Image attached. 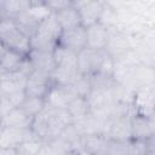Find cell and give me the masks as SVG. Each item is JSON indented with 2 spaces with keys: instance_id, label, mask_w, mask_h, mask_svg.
Segmentation results:
<instances>
[{
  "instance_id": "1",
  "label": "cell",
  "mask_w": 155,
  "mask_h": 155,
  "mask_svg": "<svg viewBox=\"0 0 155 155\" xmlns=\"http://www.w3.org/2000/svg\"><path fill=\"white\" fill-rule=\"evenodd\" d=\"M0 44L24 56H28L31 50L30 38L23 34L11 18L0 19Z\"/></svg>"
},
{
  "instance_id": "2",
  "label": "cell",
  "mask_w": 155,
  "mask_h": 155,
  "mask_svg": "<svg viewBox=\"0 0 155 155\" xmlns=\"http://www.w3.org/2000/svg\"><path fill=\"white\" fill-rule=\"evenodd\" d=\"M107 56L104 50L84 48L78 53V70L82 75H92L99 71L103 61Z\"/></svg>"
},
{
  "instance_id": "3",
  "label": "cell",
  "mask_w": 155,
  "mask_h": 155,
  "mask_svg": "<svg viewBox=\"0 0 155 155\" xmlns=\"http://www.w3.org/2000/svg\"><path fill=\"white\" fill-rule=\"evenodd\" d=\"M103 134L108 139L130 142L132 140V115L108 120L104 124Z\"/></svg>"
},
{
  "instance_id": "4",
  "label": "cell",
  "mask_w": 155,
  "mask_h": 155,
  "mask_svg": "<svg viewBox=\"0 0 155 155\" xmlns=\"http://www.w3.org/2000/svg\"><path fill=\"white\" fill-rule=\"evenodd\" d=\"M74 6L79 11L81 18V25L88 28L96 23H99L102 12L104 8V1L97 0H74Z\"/></svg>"
},
{
  "instance_id": "5",
  "label": "cell",
  "mask_w": 155,
  "mask_h": 155,
  "mask_svg": "<svg viewBox=\"0 0 155 155\" xmlns=\"http://www.w3.org/2000/svg\"><path fill=\"white\" fill-rule=\"evenodd\" d=\"M155 113V85L142 87L136 91L132 102V115H150Z\"/></svg>"
},
{
  "instance_id": "6",
  "label": "cell",
  "mask_w": 155,
  "mask_h": 155,
  "mask_svg": "<svg viewBox=\"0 0 155 155\" xmlns=\"http://www.w3.org/2000/svg\"><path fill=\"white\" fill-rule=\"evenodd\" d=\"M86 44H87L86 28L82 25L62 30L58 39V46L73 50L75 52H80L81 50L86 48Z\"/></svg>"
},
{
  "instance_id": "7",
  "label": "cell",
  "mask_w": 155,
  "mask_h": 155,
  "mask_svg": "<svg viewBox=\"0 0 155 155\" xmlns=\"http://www.w3.org/2000/svg\"><path fill=\"white\" fill-rule=\"evenodd\" d=\"M52 86H53V82H52L51 75L39 73V71H33L28 76L25 93L29 97L46 98Z\"/></svg>"
},
{
  "instance_id": "8",
  "label": "cell",
  "mask_w": 155,
  "mask_h": 155,
  "mask_svg": "<svg viewBox=\"0 0 155 155\" xmlns=\"http://www.w3.org/2000/svg\"><path fill=\"white\" fill-rule=\"evenodd\" d=\"M132 50H133L132 35L115 29H110V40L105 48L107 53H109L114 59H116L128 53Z\"/></svg>"
},
{
  "instance_id": "9",
  "label": "cell",
  "mask_w": 155,
  "mask_h": 155,
  "mask_svg": "<svg viewBox=\"0 0 155 155\" xmlns=\"http://www.w3.org/2000/svg\"><path fill=\"white\" fill-rule=\"evenodd\" d=\"M33 138H38L31 128H16V127H0V148L16 147Z\"/></svg>"
},
{
  "instance_id": "10",
  "label": "cell",
  "mask_w": 155,
  "mask_h": 155,
  "mask_svg": "<svg viewBox=\"0 0 155 155\" xmlns=\"http://www.w3.org/2000/svg\"><path fill=\"white\" fill-rule=\"evenodd\" d=\"M155 136V113L150 115H132V139L148 140Z\"/></svg>"
},
{
  "instance_id": "11",
  "label": "cell",
  "mask_w": 155,
  "mask_h": 155,
  "mask_svg": "<svg viewBox=\"0 0 155 155\" xmlns=\"http://www.w3.org/2000/svg\"><path fill=\"white\" fill-rule=\"evenodd\" d=\"M28 75L22 71L0 73V94L8 96L16 92L25 91Z\"/></svg>"
},
{
  "instance_id": "12",
  "label": "cell",
  "mask_w": 155,
  "mask_h": 155,
  "mask_svg": "<svg viewBox=\"0 0 155 155\" xmlns=\"http://www.w3.org/2000/svg\"><path fill=\"white\" fill-rule=\"evenodd\" d=\"M86 36H87L86 47L105 51L110 40V29L99 22L86 28Z\"/></svg>"
},
{
  "instance_id": "13",
  "label": "cell",
  "mask_w": 155,
  "mask_h": 155,
  "mask_svg": "<svg viewBox=\"0 0 155 155\" xmlns=\"http://www.w3.org/2000/svg\"><path fill=\"white\" fill-rule=\"evenodd\" d=\"M78 97L74 92L71 86H62V85H53L46 96L45 101L46 104L56 107V108H64L67 109L70 102Z\"/></svg>"
},
{
  "instance_id": "14",
  "label": "cell",
  "mask_w": 155,
  "mask_h": 155,
  "mask_svg": "<svg viewBox=\"0 0 155 155\" xmlns=\"http://www.w3.org/2000/svg\"><path fill=\"white\" fill-rule=\"evenodd\" d=\"M28 59H29L34 71L51 75L53 73V70L56 69L53 52L30 50V52L28 53Z\"/></svg>"
},
{
  "instance_id": "15",
  "label": "cell",
  "mask_w": 155,
  "mask_h": 155,
  "mask_svg": "<svg viewBox=\"0 0 155 155\" xmlns=\"http://www.w3.org/2000/svg\"><path fill=\"white\" fill-rule=\"evenodd\" d=\"M25 59L27 56L0 44V73L19 71Z\"/></svg>"
},
{
  "instance_id": "16",
  "label": "cell",
  "mask_w": 155,
  "mask_h": 155,
  "mask_svg": "<svg viewBox=\"0 0 155 155\" xmlns=\"http://www.w3.org/2000/svg\"><path fill=\"white\" fill-rule=\"evenodd\" d=\"M73 124L81 136L103 134L104 132V122L91 113L78 121H74Z\"/></svg>"
},
{
  "instance_id": "17",
  "label": "cell",
  "mask_w": 155,
  "mask_h": 155,
  "mask_svg": "<svg viewBox=\"0 0 155 155\" xmlns=\"http://www.w3.org/2000/svg\"><path fill=\"white\" fill-rule=\"evenodd\" d=\"M31 116L25 114L21 108H15L6 116L1 119V127H16V128H30L33 122Z\"/></svg>"
},
{
  "instance_id": "18",
  "label": "cell",
  "mask_w": 155,
  "mask_h": 155,
  "mask_svg": "<svg viewBox=\"0 0 155 155\" xmlns=\"http://www.w3.org/2000/svg\"><path fill=\"white\" fill-rule=\"evenodd\" d=\"M30 0H0V19L16 18L19 13L28 10Z\"/></svg>"
},
{
  "instance_id": "19",
  "label": "cell",
  "mask_w": 155,
  "mask_h": 155,
  "mask_svg": "<svg viewBox=\"0 0 155 155\" xmlns=\"http://www.w3.org/2000/svg\"><path fill=\"white\" fill-rule=\"evenodd\" d=\"M108 138L104 134H88L82 136L80 140V148L92 155H101L107 145Z\"/></svg>"
},
{
  "instance_id": "20",
  "label": "cell",
  "mask_w": 155,
  "mask_h": 155,
  "mask_svg": "<svg viewBox=\"0 0 155 155\" xmlns=\"http://www.w3.org/2000/svg\"><path fill=\"white\" fill-rule=\"evenodd\" d=\"M56 15V18L62 28V30H65V29H70V28H75V27H79L81 25V18H80V15H79V11L76 10V7L74 6V1H73V5L54 13Z\"/></svg>"
},
{
  "instance_id": "21",
  "label": "cell",
  "mask_w": 155,
  "mask_h": 155,
  "mask_svg": "<svg viewBox=\"0 0 155 155\" xmlns=\"http://www.w3.org/2000/svg\"><path fill=\"white\" fill-rule=\"evenodd\" d=\"M17 28L23 33L25 34L28 38H31L36 34L38 29H39V25L41 22H39L34 16H31L28 10L23 11L22 13H19L16 18H13Z\"/></svg>"
},
{
  "instance_id": "22",
  "label": "cell",
  "mask_w": 155,
  "mask_h": 155,
  "mask_svg": "<svg viewBox=\"0 0 155 155\" xmlns=\"http://www.w3.org/2000/svg\"><path fill=\"white\" fill-rule=\"evenodd\" d=\"M78 53L79 52H75L73 50L57 46L56 50L53 51L56 67L78 69Z\"/></svg>"
},
{
  "instance_id": "23",
  "label": "cell",
  "mask_w": 155,
  "mask_h": 155,
  "mask_svg": "<svg viewBox=\"0 0 155 155\" xmlns=\"http://www.w3.org/2000/svg\"><path fill=\"white\" fill-rule=\"evenodd\" d=\"M62 33V28L56 18V15L52 13L51 16H48L47 18H45L40 25H39V29L36 31V34L39 35H42L45 38H48L51 40H54L58 42V39H59V35Z\"/></svg>"
},
{
  "instance_id": "24",
  "label": "cell",
  "mask_w": 155,
  "mask_h": 155,
  "mask_svg": "<svg viewBox=\"0 0 155 155\" xmlns=\"http://www.w3.org/2000/svg\"><path fill=\"white\" fill-rule=\"evenodd\" d=\"M73 150V147L59 136L48 142H45L39 155H68Z\"/></svg>"
},
{
  "instance_id": "25",
  "label": "cell",
  "mask_w": 155,
  "mask_h": 155,
  "mask_svg": "<svg viewBox=\"0 0 155 155\" xmlns=\"http://www.w3.org/2000/svg\"><path fill=\"white\" fill-rule=\"evenodd\" d=\"M79 74H80V73H79L78 69L56 67V69H54L53 73L51 74V79H52L53 85L71 86Z\"/></svg>"
},
{
  "instance_id": "26",
  "label": "cell",
  "mask_w": 155,
  "mask_h": 155,
  "mask_svg": "<svg viewBox=\"0 0 155 155\" xmlns=\"http://www.w3.org/2000/svg\"><path fill=\"white\" fill-rule=\"evenodd\" d=\"M67 109H68V111L73 119V122L82 119L84 116H86L91 113L90 104H88L87 99L84 97H75L70 102V104L68 105Z\"/></svg>"
},
{
  "instance_id": "27",
  "label": "cell",
  "mask_w": 155,
  "mask_h": 155,
  "mask_svg": "<svg viewBox=\"0 0 155 155\" xmlns=\"http://www.w3.org/2000/svg\"><path fill=\"white\" fill-rule=\"evenodd\" d=\"M46 107V101L45 98H39V97H29L27 96V98L24 99V102L21 104V108L25 114H28L31 117H35L36 115H39Z\"/></svg>"
},
{
  "instance_id": "28",
  "label": "cell",
  "mask_w": 155,
  "mask_h": 155,
  "mask_svg": "<svg viewBox=\"0 0 155 155\" xmlns=\"http://www.w3.org/2000/svg\"><path fill=\"white\" fill-rule=\"evenodd\" d=\"M90 79H91L92 90H96V91H109L116 84V81L111 75H107L99 71L90 75Z\"/></svg>"
},
{
  "instance_id": "29",
  "label": "cell",
  "mask_w": 155,
  "mask_h": 155,
  "mask_svg": "<svg viewBox=\"0 0 155 155\" xmlns=\"http://www.w3.org/2000/svg\"><path fill=\"white\" fill-rule=\"evenodd\" d=\"M28 12L34 16L39 22H42L45 18L52 15V11L47 7L45 0H30Z\"/></svg>"
},
{
  "instance_id": "30",
  "label": "cell",
  "mask_w": 155,
  "mask_h": 155,
  "mask_svg": "<svg viewBox=\"0 0 155 155\" xmlns=\"http://www.w3.org/2000/svg\"><path fill=\"white\" fill-rule=\"evenodd\" d=\"M74 92L76 93L78 97H84L87 98L88 94L92 91V85H91V79L88 75H82L79 74L78 78L75 79V81L71 85Z\"/></svg>"
},
{
  "instance_id": "31",
  "label": "cell",
  "mask_w": 155,
  "mask_h": 155,
  "mask_svg": "<svg viewBox=\"0 0 155 155\" xmlns=\"http://www.w3.org/2000/svg\"><path fill=\"white\" fill-rule=\"evenodd\" d=\"M130 142L108 139L105 149L101 155H130Z\"/></svg>"
},
{
  "instance_id": "32",
  "label": "cell",
  "mask_w": 155,
  "mask_h": 155,
  "mask_svg": "<svg viewBox=\"0 0 155 155\" xmlns=\"http://www.w3.org/2000/svg\"><path fill=\"white\" fill-rule=\"evenodd\" d=\"M59 137L63 138L65 142H68L73 147V149H75V148L80 147V140H81L82 136L79 133V131L76 130L74 124H70V125H68V126H65L63 128V131L61 132Z\"/></svg>"
},
{
  "instance_id": "33",
  "label": "cell",
  "mask_w": 155,
  "mask_h": 155,
  "mask_svg": "<svg viewBox=\"0 0 155 155\" xmlns=\"http://www.w3.org/2000/svg\"><path fill=\"white\" fill-rule=\"evenodd\" d=\"M44 144H45L44 140H41L39 138H33L30 140H27V142L22 143L18 149H19V151L27 153L29 155H39Z\"/></svg>"
},
{
  "instance_id": "34",
  "label": "cell",
  "mask_w": 155,
  "mask_h": 155,
  "mask_svg": "<svg viewBox=\"0 0 155 155\" xmlns=\"http://www.w3.org/2000/svg\"><path fill=\"white\" fill-rule=\"evenodd\" d=\"M149 151L147 140L132 139L130 142V155H147Z\"/></svg>"
},
{
  "instance_id": "35",
  "label": "cell",
  "mask_w": 155,
  "mask_h": 155,
  "mask_svg": "<svg viewBox=\"0 0 155 155\" xmlns=\"http://www.w3.org/2000/svg\"><path fill=\"white\" fill-rule=\"evenodd\" d=\"M45 2L52 13H57L73 5V0H45Z\"/></svg>"
},
{
  "instance_id": "36",
  "label": "cell",
  "mask_w": 155,
  "mask_h": 155,
  "mask_svg": "<svg viewBox=\"0 0 155 155\" xmlns=\"http://www.w3.org/2000/svg\"><path fill=\"white\" fill-rule=\"evenodd\" d=\"M0 116H1V119L4 117V116H6L10 111H12L16 107L13 105V103L6 97V96H2V94H0Z\"/></svg>"
},
{
  "instance_id": "37",
  "label": "cell",
  "mask_w": 155,
  "mask_h": 155,
  "mask_svg": "<svg viewBox=\"0 0 155 155\" xmlns=\"http://www.w3.org/2000/svg\"><path fill=\"white\" fill-rule=\"evenodd\" d=\"M19 149L16 147H4L0 148V155H18Z\"/></svg>"
},
{
  "instance_id": "38",
  "label": "cell",
  "mask_w": 155,
  "mask_h": 155,
  "mask_svg": "<svg viewBox=\"0 0 155 155\" xmlns=\"http://www.w3.org/2000/svg\"><path fill=\"white\" fill-rule=\"evenodd\" d=\"M68 155H92V154H90V153H87L86 150H84L82 148H75V149H73Z\"/></svg>"
},
{
  "instance_id": "39",
  "label": "cell",
  "mask_w": 155,
  "mask_h": 155,
  "mask_svg": "<svg viewBox=\"0 0 155 155\" xmlns=\"http://www.w3.org/2000/svg\"><path fill=\"white\" fill-rule=\"evenodd\" d=\"M147 143H148L149 150H150V151H155V136L150 137V138L147 140Z\"/></svg>"
},
{
  "instance_id": "40",
  "label": "cell",
  "mask_w": 155,
  "mask_h": 155,
  "mask_svg": "<svg viewBox=\"0 0 155 155\" xmlns=\"http://www.w3.org/2000/svg\"><path fill=\"white\" fill-rule=\"evenodd\" d=\"M18 155H29V154H27V153H23V151H19V154Z\"/></svg>"
},
{
  "instance_id": "41",
  "label": "cell",
  "mask_w": 155,
  "mask_h": 155,
  "mask_svg": "<svg viewBox=\"0 0 155 155\" xmlns=\"http://www.w3.org/2000/svg\"><path fill=\"white\" fill-rule=\"evenodd\" d=\"M147 155H155V151H149Z\"/></svg>"
}]
</instances>
